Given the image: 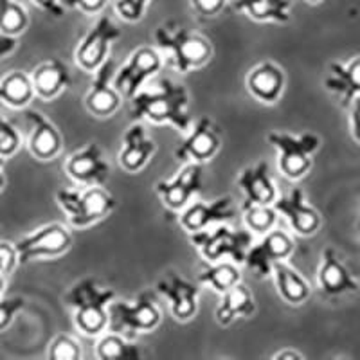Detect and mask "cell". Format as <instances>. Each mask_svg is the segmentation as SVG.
Instances as JSON below:
<instances>
[{"label":"cell","mask_w":360,"mask_h":360,"mask_svg":"<svg viewBox=\"0 0 360 360\" xmlns=\"http://www.w3.org/2000/svg\"><path fill=\"white\" fill-rule=\"evenodd\" d=\"M131 115L153 124H172L184 134L193 124L188 90L169 79H164L155 89H141L131 98Z\"/></svg>","instance_id":"obj_1"},{"label":"cell","mask_w":360,"mask_h":360,"mask_svg":"<svg viewBox=\"0 0 360 360\" xmlns=\"http://www.w3.org/2000/svg\"><path fill=\"white\" fill-rule=\"evenodd\" d=\"M157 49L180 74L202 69L213 58V45L205 37L191 33L176 22L160 24L153 33Z\"/></svg>","instance_id":"obj_2"},{"label":"cell","mask_w":360,"mask_h":360,"mask_svg":"<svg viewBox=\"0 0 360 360\" xmlns=\"http://www.w3.org/2000/svg\"><path fill=\"white\" fill-rule=\"evenodd\" d=\"M114 299L115 292L101 287L94 278L79 279L65 294V303L74 314V324L89 337H98L107 332L108 307Z\"/></svg>","instance_id":"obj_3"},{"label":"cell","mask_w":360,"mask_h":360,"mask_svg":"<svg viewBox=\"0 0 360 360\" xmlns=\"http://www.w3.org/2000/svg\"><path fill=\"white\" fill-rule=\"evenodd\" d=\"M56 202L72 227L86 229L105 220L117 205L114 195L103 186H86V189H60Z\"/></svg>","instance_id":"obj_4"},{"label":"cell","mask_w":360,"mask_h":360,"mask_svg":"<svg viewBox=\"0 0 360 360\" xmlns=\"http://www.w3.org/2000/svg\"><path fill=\"white\" fill-rule=\"evenodd\" d=\"M189 242L209 263L229 259L240 265L245 262L247 250L252 245V233L245 229L234 231L227 224H217L191 233Z\"/></svg>","instance_id":"obj_5"},{"label":"cell","mask_w":360,"mask_h":360,"mask_svg":"<svg viewBox=\"0 0 360 360\" xmlns=\"http://www.w3.org/2000/svg\"><path fill=\"white\" fill-rule=\"evenodd\" d=\"M266 141L278 152V168L283 175L290 180L303 179L311 169V157L319 150V135L304 131V134H290V131H270Z\"/></svg>","instance_id":"obj_6"},{"label":"cell","mask_w":360,"mask_h":360,"mask_svg":"<svg viewBox=\"0 0 360 360\" xmlns=\"http://www.w3.org/2000/svg\"><path fill=\"white\" fill-rule=\"evenodd\" d=\"M159 307L148 294L139 295L135 301H112L108 307V330L124 337L137 333H150L160 324Z\"/></svg>","instance_id":"obj_7"},{"label":"cell","mask_w":360,"mask_h":360,"mask_svg":"<svg viewBox=\"0 0 360 360\" xmlns=\"http://www.w3.org/2000/svg\"><path fill=\"white\" fill-rule=\"evenodd\" d=\"M72 247V236L62 224H47L15 242L18 265H27L34 259L58 258Z\"/></svg>","instance_id":"obj_8"},{"label":"cell","mask_w":360,"mask_h":360,"mask_svg":"<svg viewBox=\"0 0 360 360\" xmlns=\"http://www.w3.org/2000/svg\"><path fill=\"white\" fill-rule=\"evenodd\" d=\"M162 54L157 47H139L130 54L123 67L115 70L114 89L121 98L131 99L141 89H144L148 79L155 78L162 69Z\"/></svg>","instance_id":"obj_9"},{"label":"cell","mask_w":360,"mask_h":360,"mask_svg":"<svg viewBox=\"0 0 360 360\" xmlns=\"http://www.w3.org/2000/svg\"><path fill=\"white\" fill-rule=\"evenodd\" d=\"M121 38V29L114 24L108 15H99L96 24L85 33V37L79 40L74 60L86 72H94L99 65L110 54V45Z\"/></svg>","instance_id":"obj_10"},{"label":"cell","mask_w":360,"mask_h":360,"mask_svg":"<svg viewBox=\"0 0 360 360\" xmlns=\"http://www.w3.org/2000/svg\"><path fill=\"white\" fill-rule=\"evenodd\" d=\"M294 240L287 231L270 229L263 234L258 243H252L247 250L245 265L252 272H256L258 278H266L272 274V266L278 262H285L294 254Z\"/></svg>","instance_id":"obj_11"},{"label":"cell","mask_w":360,"mask_h":360,"mask_svg":"<svg viewBox=\"0 0 360 360\" xmlns=\"http://www.w3.org/2000/svg\"><path fill=\"white\" fill-rule=\"evenodd\" d=\"M221 146V135L213 119L200 117L186 131L184 141L175 148V159L179 162H207L213 159Z\"/></svg>","instance_id":"obj_12"},{"label":"cell","mask_w":360,"mask_h":360,"mask_svg":"<svg viewBox=\"0 0 360 360\" xmlns=\"http://www.w3.org/2000/svg\"><path fill=\"white\" fill-rule=\"evenodd\" d=\"M200 162H184V166L169 180L157 182L155 191L162 204L172 211H182L202 189Z\"/></svg>","instance_id":"obj_13"},{"label":"cell","mask_w":360,"mask_h":360,"mask_svg":"<svg viewBox=\"0 0 360 360\" xmlns=\"http://www.w3.org/2000/svg\"><path fill=\"white\" fill-rule=\"evenodd\" d=\"M272 205L299 236H314L321 229V224H323L321 214L314 205L308 204L301 188H292L287 195H281V197L278 195Z\"/></svg>","instance_id":"obj_14"},{"label":"cell","mask_w":360,"mask_h":360,"mask_svg":"<svg viewBox=\"0 0 360 360\" xmlns=\"http://www.w3.org/2000/svg\"><path fill=\"white\" fill-rule=\"evenodd\" d=\"M115 62L110 56L94 70V78L85 96V107L92 115L98 117H110L121 107V94L114 89Z\"/></svg>","instance_id":"obj_15"},{"label":"cell","mask_w":360,"mask_h":360,"mask_svg":"<svg viewBox=\"0 0 360 360\" xmlns=\"http://www.w3.org/2000/svg\"><path fill=\"white\" fill-rule=\"evenodd\" d=\"M317 283H319L321 292L330 295V297H340V295L355 294L360 290V283L356 281L352 270L340 259L333 247H328L321 254Z\"/></svg>","instance_id":"obj_16"},{"label":"cell","mask_w":360,"mask_h":360,"mask_svg":"<svg viewBox=\"0 0 360 360\" xmlns=\"http://www.w3.org/2000/svg\"><path fill=\"white\" fill-rule=\"evenodd\" d=\"M234 217L233 209V198L231 197H220L217 200L204 202H189L182 211H180L179 224L186 233H197V231H204L211 225L217 224H227L231 218Z\"/></svg>","instance_id":"obj_17"},{"label":"cell","mask_w":360,"mask_h":360,"mask_svg":"<svg viewBox=\"0 0 360 360\" xmlns=\"http://www.w3.org/2000/svg\"><path fill=\"white\" fill-rule=\"evenodd\" d=\"M65 172L82 186H103L110 179V164L105 160L101 148L90 143L67 159Z\"/></svg>","instance_id":"obj_18"},{"label":"cell","mask_w":360,"mask_h":360,"mask_svg":"<svg viewBox=\"0 0 360 360\" xmlns=\"http://www.w3.org/2000/svg\"><path fill=\"white\" fill-rule=\"evenodd\" d=\"M157 292L168 299L169 310L176 321H189L195 317L198 310V287L188 281L176 272L169 270L162 279L157 283Z\"/></svg>","instance_id":"obj_19"},{"label":"cell","mask_w":360,"mask_h":360,"mask_svg":"<svg viewBox=\"0 0 360 360\" xmlns=\"http://www.w3.org/2000/svg\"><path fill=\"white\" fill-rule=\"evenodd\" d=\"M25 123H27V148L31 155L38 160H51L60 155L63 148V137L56 124L51 123L38 110L25 112Z\"/></svg>","instance_id":"obj_20"},{"label":"cell","mask_w":360,"mask_h":360,"mask_svg":"<svg viewBox=\"0 0 360 360\" xmlns=\"http://www.w3.org/2000/svg\"><path fill=\"white\" fill-rule=\"evenodd\" d=\"M157 152L155 141L150 139L141 123L130 124L121 141L117 160L128 173H139L148 166Z\"/></svg>","instance_id":"obj_21"},{"label":"cell","mask_w":360,"mask_h":360,"mask_svg":"<svg viewBox=\"0 0 360 360\" xmlns=\"http://www.w3.org/2000/svg\"><path fill=\"white\" fill-rule=\"evenodd\" d=\"M285 72L274 62H262L249 70L245 78L247 92L262 105H276L285 90Z\"/></svg>","instance_id":"obj_22"},{"label":"cell","mask_w":360,"mask_h":360,"mask_svg":"<svg viewBox=\"0 0 360 360\" xmlns=\"http://www.w3.org/2000/svg\"><path fill=\"white\" fill-rule=\"evenodd\" d=\"M238 188L243 191V204L272 205L278 198V188L269 173V164L259 160L254 166H247L236 179Z\"/></svg>","instance_id":"obj_23"},{"label":"cell","mask_w":360,"mask_h":360,"mask_svg":"<svg viewBox=\"0 0 360 360\" xmlns=\"http://www.w3.org/2000/svg\"><path fill=\"white\" fill-rule=\"evenodd\" d=\"M324 89L339 96L344 107L352 105L353 99L360 96V56L352 58L348 63H330Z\"/></svg>","instance_id":"obj_24"},{"label":"cell","mask_w":360,"mask_h":360,"mask_svg":"<svg viewBox=\"0 0 360 360\" xmlns=\"http://www.w3.org/2000/svg\"><path fill=\"white\" fill-rule=\"evenodd\" d=\"M34 86V94L41 99L58 98L63 90L70 86V72L65 63L58 58H51L47 62H41L29 74Z\"/></svg>","instance_id":"obj_25"},{"label":"cell","mask_w":360,"mask_h":360,"mask_svg":"<svg viewBox=\"0 0 360 360\" xmlns=\"http://www.w3.org/2000/svg\"><path fill=\"white\" fill-rule=\"evenodd\" d=\"M256 311L254 295L242 281L221 294V301L217 307L214 317L220 326H231L236 319H245Z\"/></svg>","instance_id":"obj_26"},{"label":"cell","mask_w":360,"mask_h":360,"mask_svg":"<svg viewBox=\"0 0 360 360\" xmlns=\"http://www.w3.org/2000/svg\"><path fill=\"white\" fill-rule=\"evenodd\" d=\"M233 8L259 24H287L292 17V0H234Z\"/></svg>","instance_id":"obj_27"},{"label":"cell","mask_w":360,"mask_h":360,"mask_svg":"<svg viewBox=\"0 0 360 360\" xmlns=\"http://www.w3.org/2000/svg\"><path fill=\"white\" fill-rule=\"evenodd\" d=\"M270 276H274L278 294L285 303L292 304V307H299V304H303L310 297V285H308V281L299 274L294 266L288 265L287 262L276 263L272 266V274Z\"/></svg>","instance_id":"obj_28"},{"label":"cell","mask_w":360,"mask_h":360,"mask_svg":"<svg viewBox=\"0 0 360 360\" xmlns=\"http://www.w3.org/2000/svg\"><path fill=\"white\" fill-rule=\"evenodd\" d=\"M34 86L31 76L22 70H11L0 79V101L15 110H24L34 99Z\"/></svg>","instance_id":"obj_29"},{"label":"cell","mask_w":360,"mask_h":360,"mask_svg":"<svg viewBox=\"0 0 360 360\" xmlns=\"http://www.w3.org/2000/svg\"><path fill=\"white\" fill-rule=\"evenodd\" d=\"M198 281L202 285L213 288L218 294H224L225 290H229L236 283L242 281V272L238 269V263L229 262V259H220V262H213L207 269H204L198 274Z\"/></svg>","instance_id":"obj_30"},{"label":"cell","mask_w":360,"mask_h":360,"mask_svg":"<svg viewBox=\"0 0 360 360\" xmlns=\"http://www.w3.org/2000/svg\"><path fill=\"white\" fill-rule=\"evenodd\" d=\"M96 356L101 360L112 359H139V344L131 342L130 337H124L117 332H103L96 344Z\"/></svg>","instance_id":"obj_31"},{"label":"cell","mask_w":360,"mask_h":360,"mask_svg":"<svg viewBox=\"0 0 360 360\" xmlns=\"http://www.w3.org/2000/svg\"><path fill=\"white\" fill-rule=\"evenodd\" d=\"M29 25L27 9L18 0H0V33L20 37Z\"/></svg>","instance_id":"obj_32"},{"label":"cell","mask_w":360,"mask_h":360,"mask_svg":"<svg viewBox=\"0 0 360 360\" xmlns=\"http://www.w3.org/2000/svg\"><path fill=\"white\" fill-rule=\"evenodd\" d=\"M243 220L250 233L265 234L274 229L278 221V211L274 205L265 204H243Z\"/></svg>","instance_id":"obj_33"},{"label":"cell","mask_w":360,"mask_h":360,"mask_svg":"<svg viewBox=\"0 0 360 360\" xmlns=\"http://www.w3.org/2000/svg\"><path fill=\"white\" fill-rule=\"evenodd\" d=\"M47 356L51 360H78L82 359V348H79L78 340L62 333L51 340Z\"/></svg>","instance_id":"obj_34"},{"label":"cell","mask_w":360,"mask_h":360,"mask_svg":"<svg viewBox=\"0 0 360 360\" xmlns=\"http://www.w3.org/2000/svg\"><path fill=\"white\" fill-rule=\"evenodd\" d=\"M22 137L9 121L0 115V159H11L20 150Z\"/></svg>","instance_id":"obj_35"},{"label":"cell","mask_w":360,"mask_h":360,"mask_svg":"<svg viewBox=\"0 0 360 360\" xmlns=\"http://www.w3.org/2000/svg\"><path fill=\"white\" fill-rule=\"evenodd\" d=\"M150 4L152 0H115L114 8L119 18H123L128 24H135L143 20Z\"/></svg>","instance_id":"obj_36"},{"label":"cell","mask_w":360,"mask_h":360,"mask_svg":"<svg viewBox=\"0 0 360 360\" xmlns=\"http://www.w3.org/2000/svg\"><path fill=\"white\" fill-rule=\"evenodd\" d=\"M25 299L24 297H0V332H4L11 326L18 311L24 310Z\"/></svg>","instance_id":"obj_37"},{"label":"cell","mask_w":360,"mask_h":360,"mask_svg":"<svg viewBox=\"0 0 360 360\" xmlns=\"http://www.w3.org/2000/svg\"><path fill=\"white\" fill-rule=\"evenodd\" d=\"M193 11L198 13L204 18L218 17L224 11L227 0H189Z\"/></svg>","instance_id":"obj_38"},{"label":"cell","mask_w":360,"mask_h":360,"mask_svg":"<svg viewBox=\"0 0 360 360\" xmlns=\"http://www.w3.org/2000/svg\"><path fill=\"white\" fill-rule=\"evenodd\" d=\"M18 256L15 243L0 242V274H11L13 270L17 269Z\"/></svg>","instance_id":"obj_39"},{"label":"cell","mask_w":360,"mask_h":360,"mask_svg":"<svg viewBox=\"0 0 360 360\" xmlns=\"http://www.w3.org/2000/svg\"><path fill=\"white\" fill-rule=\"evenodd\" d=\"M65 8L79 9L82 13H86V15H98L105 9L108 0H62Z\"/></svg>","instance_id":"obj_40"},{"label":"cell","mask_w":360,"mask_h":360,"mask_svg":"<svg viewBox=\"0 0 360 360\" xmlns=\"http://www.w3.org/2000/svg\"><path fill=\"white\" fill-rule=\"evenodd\" d=\"M31 2L54 18H62L65 15V6L62 0H31Z\"/></svg>","instance_id":"obj_41"},{"label":"cell","mask_w":360,"mask_h":360,"mask_svg":"<svg viewBox=\"0 0 360 360\" xmlns=\"http://www.w3.org/2000/svg\"><path fill=\"white\" fill-rule=\"evenodd\" d=\"M349 124H352L353 139L360 144V96H356L352 101V117H349Z\"/></svg>","instance_id":"obj_42"},{"label":"cell","mask_w":360,"mask_h":360,"mask_svg":"<svg viewBox=\"0 0 360 360\" xmlns=\"http://www.w3.org/2000/svg\"><path fill=\"white\" fill-rule=\"evenodd\" d=\"M18 47V37H11V34L0 33V60L8 58L13 54Z\"/></svg>","instance_id":"obj_43"},{"label":"cell","mask_w":360,"mask_h":360,"mask_svg":"<svg viewBox=\"0 0 360 360\" xmlns=\"http://www.w3.org/2000/svg\"><path fill=\"white\" fill-rule=\"evenodd\" d=\"M274 360H303L304 356L301 355L299 352H295V349H281V352L276 353L274 356H272Z\"/></svg>","instance_id":"obj_44"},{"label":"cell","mask_w":360,"mask_h":360,"mask_svg":"<svg viewBox=\"0 0 360 360\" xmlns=\"http://www.w3.org/2000/svg\"><path fill=\"white\" fill-rule=\"evenodd\" d=\"M4 164H6V160L0 159V191L6 188V182H8V179H6V173H4Z\"/></svg>","instance_id":"obj_45"},{"label":"cell","mask_w":360,"mask_h":360,"mask_svg":"<svg viewBox=\"0 0 360 360\" xmlns=\"http://www.w3.org/2000/svg\"><path fill=\"white\" fill-rule=\"evenodd\" d=\"M4 288H6V276L0 274V297L4 294Z\"/></svg>","instance_id":"obj_46"},{"label":"cell","mask_w":360,"mask_h":360,"mask_svg":"<svg viewBox=\"0 0 360 360\" xmlns=\"http://www.w3.org/2000/svg\"><path fill=\"white\" fill-rule=\"evenodd\" d=\"M307 2H310V4H319V2H323V0H307Z\"/></svg>","instance_id":"obj_47"},{"label":"cell","mask_w":360,"mask_h":360,"mask_svg":"<svg viewBox=\"0 0 360 360\" xmlns=\"http://www.w3.org/2000/svg\"><path fill=\"white\" fill-rule=\"evenodd\" d=\"M0 224H2V214H0Z\"/></svg>","instance_id":"obj_48"}]
</instances>
